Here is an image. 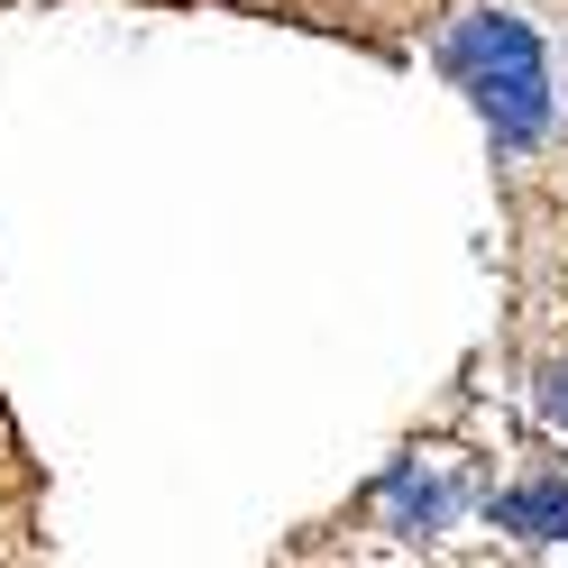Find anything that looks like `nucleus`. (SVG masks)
Instances as JSON below:
<instances>
[{
    "mask_svg": "<svg viewBox=\"0 0 568 568\" xmlns=\"http://www.w3.org/2000/svg\"><path fill=\"white\" fill-rule=\"evenodd\" d=\"M440 64H449V83L477 101V120H486V138L505 156H523L531 138L550 129V55L514 10H468L440 38Z\"/></svg>",
    "mask_w": 568,
    "mask_h": 568,
    "instance_id": "nucleus-1",
    "label": "nucleus"
},
{
    "mask_svg": "<svg viewBox=\"0 0 568 568\" xmlns=\"http://www.w3.org/2000/svg\"><path fill=\"white\" fill-rule=\"evenodd\" d=\"M458 505H468V486L449 477V458H404V468L385 477V514H395V531H413V541H440L458 523Z\"/></svg>",
    "mask_w": 568,
    "mask_h": 568,
    "instance_id": "nucleus-2",
    "label": "nucleus"
},
{
    "mask_svg": "<svg viewBox=\"0 0 568 568\" xmlns=\"http://www.w3.org/2000/svg\"><path fill=\"white\" fill-rule=\"evenodd\" d=\"M495 531H514V541H568V477H523L495 495Z\"/></svg>",
    "mask_w": 568,
    "mask_h": 568,
    "instance_id": "nucleus-3",
    "label": "nucleus"
},
{
    "mask_svg": "<svg viewBox=\"0 0 568 568\" xmlns=\"http://www.w3.org/2000/svg\"><path fill=\"white\" fill-rule=\"evenodd\" d=\"M541 413H550L559 432H568V367H550V385H541Z\"/></svg>",
    "mask_w": 568,
    "mask_h": 568,
    "instance_id": "nucleus-4",
    "label": "nucleus"
}]
</instances>
